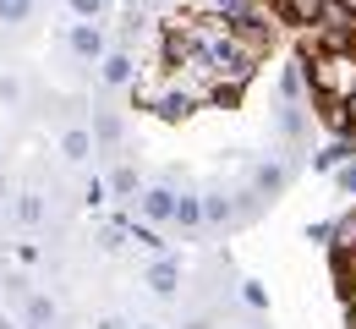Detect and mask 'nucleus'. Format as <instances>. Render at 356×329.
I'll use <instances>...</instances> for the list:
<instances>
[{"instance_id": "5", "label": "nucleus", "mask_w": 356, "mask_h": 329, "mask_svg": "<svg viewBox=\"0 0 356 329\" xmlns=\"http://www.w3.org/2000/svg\"><path fill=\"white\" fill-rule=\"evenodd\" d=\"M104 83H132V61L115 49V55H104Z\"/></svg>"}, {"instance_id": "2", "label": "nucleus", "mask_w": 356, "mask_h": 329, "mask_svg": "<svg viewBox=\"0 0 356 329\" xmlns=\"http://www.w3.org/2000/svg\"><path fill=\"white\" fill-rule=\"evenodd\" d=\"M143 214H148V220H176V192L154 187L148 198H143Z\"/></svg>"}, {"instance_id": "6", "label": "nucleus", "mask_w": 356, "mask_h": 329, "mask_svg": "<svg viewBox=\"0 0 356 329\" xmlns=\"http://www.w3.org/2000/svg\"><path fill=\"white\" fill-rule=\"evenodd\" d=\"M88 148H93L88 132H66V138H60V154H66V159H88Z\"/></svg>"}, {"instance_id": "15", "label": "nucleus", "mask_w": 356, "mask_h": 329, "mask_svg": "<svg viewBox=\"0 0 356 329\" xmlns=\"http://www.w3.org/2000/svg\"><path fill=\"white\" fill-rule=\"evenodd\" d=\"M340 187H346V192H356V165H346V170H340Z\"/></svg>"}, {"instance_id": "16", "label": "nucleus", "mask_w": 356, "mask_h": 329, "mask_svg": "<svg viewBox=\"0 0 356 329\" xmlns=\"http://www.w3.org/2000/svg\"><path fill=\"white\" fill-rule=\"evenodd\" d=\"M351 329H356V302H351Z\"/></svg>"}, {"instance_id": "9", "label": "nucleus", "mask_w": 356, "mask_h": 329, "mask_svg": "<svg viewBox=\"0 0 356 329\" xmlns=\"http://www.w3.org/2000/svg\"><path fill=\"white\" fill-rule=\"evenodd\" d=\"M28 17V0H0V22H22Z\"/></svg>"}, {"instance_id": "11", "label": "nucleus", "mask_w": 356, "mask_h": 329, "mask_svg": "<svg viewBox=\"0 0 356 329\" xmlns=\"http://www.w3.org/2000/svg\"><path fill=\"white\" fill-rule=\"evenodd\" d=\"M280 182H285V170H280V165H268V170H258V187H264V192H274Z\"/></svg>"}, {"instance_id": "12", "label": "nucleus", "mask_w": 356, "mask_h": 329, "mask_svg": "<svg viewBox=\"0 0 356 329\" xmlns=\"http://www.w3.org/2000/svg\"><path fill=\"white\" fill-rule=\"evenodd\" d=\"M99 138L115 143V138H121V121H115V115H99Z\"/></svg>"}, {"instance_id": "10", "label": "nucleus", "mask_w": 356, "mask_h": 329, "mask_svg": "<svg viewBox=\"0 0 356 329\" xmlns=\"http://www.w3.org/2000/svg\"><path fill=\"white\" fill-rule=\"evenodd\" d=\"M203 220H230V198H209L203 203Z\"/></svg>"}, {"instance_id": "8", "label": "nucleus", "mask_w": 356, "mask_h": 329, "mask_svg": "<svg viewBox=\"0 0 356 329\" xmlns=\"http://www.w3.org/2000/svg\"><path fill=\"white\" fill-rule=\"evenodd\" d=\"M110 187H115V192H137V170H132V165H121V170L110 176Z\"/></svg>"}, {"instance_id": "1", "label": "nucleus", "mask_w": 356, "mask_h": 329, "mask_svg": "<svg viewBox=\"0 0 356 329\" xmlns=\"http://www.w3.org/2000/svg\"><path fill=\"white\" fill-rule=\"evenodd\" d=\"M268 6H274L291 28H312V33H318V28L329 22V6H334V0H268Z\"/></svg>"}, {"instance_id": "14", "label": "nucleus", "mask_w": 356, "mask_h": 329, "mask_svg": "<svg viewBox=\"0 0 356 329\" xmlns=\"http://www.w3.org/2000/svg\"><path fill=\"white\" fill-rule=\"evenodd\" d=\"M99 6H104V0H72V11H77V17H99Z\"/></svg>"}, {"instance_id": "17", "label": "nucleus", "mask_w": 356, "mask_h": 329, "mask_svg": "<svg viewBox=\"0 0 356 329\" xmlns=\"http://www.w3.org/2000/svg\"><path fill=\"white\" fill-rule=\"evenodd\" d=\"M0 198H6V182H0Z\"/></svg>"}, {"instance_id": "3", "label": "nucleus", "mask_w": 356, "mask_h": 329, "mask_svg": "<svg viewBox=\"0 0 356 329\" xmlns=\"http://www.w3.org/2000/svg\"><path fill=\"white\" fill-rule=\"evenodd\" d=\"M148 285H154L159 296H170V291H176V285H181V269H176V264H170V258H159V264L148 269Z\"/></svg>"}, {"instance_id": "13", "label": "nucleus", "mask_w": 356, "mask_h": 329, "mask_svg": "<svg viewBox=\"0 0 356 329\" xmlns=\"http://www.w3.org/2000/svg\"><path fill=\"white\" fill-rule=\"evenodd\" d=\"M28 319H33V324H44V319H49V302H44V296H33V302H28Z\"/></svg>"}, {"instance_id": "18", "label": "nucleus", "mask_w": 356, "mask_h": 329, "mask_svg": "<svg viewBox=\"0 0 356 329\" xmlns=\"http://www.w3.org/2000/svg\"><path fill=\"white\" fill-rule=\"evenodd\" d=\"M0 329H11V324H6V319H0Z\"/></svg>"}, {"instance_id": "4", "label": "nucleus", "mask_w": 356, "mask_h": 329, "mask_svg": "<svg viewBox=\"0 0 356 329\" xmlns=\"http://www.w3.org/2000/svg\"><path fill=\"white\" fill-rule=\"evenodd\" d=\"M72 49H77V55H104V33L83 22V28H72Z\"/></svg>"}, {"instance_id": "7", "label": "nucleus", "mask_w": 356, "mask_h": 329, "mask_svg": "<svg viewBox=\"0 0 356 329\" xmlns=\"http://www.w3.org/2000/svg\"><path fill=\"white\" fill-rule=\"evenodd\" d=\"M176 220H181V225H197V220H203V209H197L192 198H176Z\"/></svg>"}]
</instances>
